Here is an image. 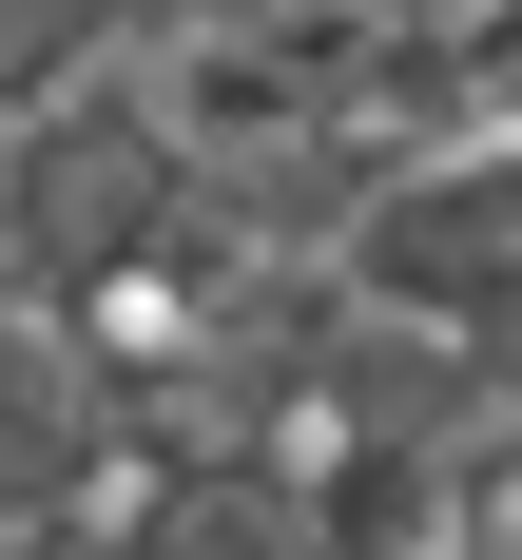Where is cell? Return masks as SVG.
<instances>
[{
  "label": "cell",
  "instance_id": "1",
  "mask_svg": "<svg viewBox=\"0 0 522 560\" xmlns=\"http://www.w3.org/2000/svg\"><path fill=\"white\" fill-rule=\"evenodd\" d=\"M116 58H155V0H0V136L78 78H116Z\"/></svg>",
  "mask_w": 522,
  "mask_h": 560
},
{
  "label": "cell",
  "instance_id": "2",
  "mask_svg": "<svg viewBox=\"0 0 522 560\" xmlns=\"http://www.w3.org/2000/svg\"><path fill=\"white\" fill-rule=\"evenodd\" d=\"M0 560H39V522H20V503H0Z\"/></svg>",
  "mask_w": 522,
  "mask_h": 560
},
{
  "label": "cell",
  "instance_id": "3",
  "mask_svg": "<svg viewBox=\"0 0 522 560\" xmlns=\"http://www.w3.org/2000/svg\"><path fill=\"white\" fill-rule=\"evenodd\" d=\"M445 560H484V541H445Z\"/></svg>",
  "mask_w": 522,
  "mask_h": 560
}]
</instances>
